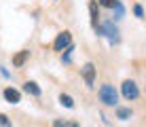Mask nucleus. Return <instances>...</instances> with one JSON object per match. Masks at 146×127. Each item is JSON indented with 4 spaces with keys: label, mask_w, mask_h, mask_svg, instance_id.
<instances>
[{
    "label": "nucleus",
    "mask_w": 146,
    "mask_h": 127,
    "mask_svg": "<svg viewBox=\"0 0 146 127\" xmlns=\"http://www.w3.org/2000/svg\"><path fill=\"white\" fill-rule=\"evenodd\" d=\"M59 102H62V106H66V108H74V100L70 98L68 93H62V95H59Z\"/></svg>",
    "instance_id": "11"
},
{
    "label": "nucleus",
    "mask_w": 146,
    "mask_h": 127,
    "mask_svg": "<svg viewBox=\"0 0 146 127\" xmlns=\"http://www.w3.org/2000/svg\"><path fill=\"white\" fill-rule=\"evenodd\" d=\"M117 2H119V0H100V4H102V7H108V9H112Z\"/></svg>",
    "instance_id": "13"
},
{
    "label": "nucleus",
    "mask_w": 146,
    "mask_h": 127,
    "mask_svg": "<svg viewBox=\"0 0 146 127\" xmlns=\"http://www.w3.org/2000/svg\"><path fill=\"white\" fill-rule=\"evenodd\" d=\"M23 91L30 93V95H34V98H38V95H40V87L34 83V80H28V83L23 85Z\"/></svg>",
    "instance_id": "9"
},
{
    "label": "nucleus",
    "mask_w": 146,
    "mask_h": 127,
    "mask_svg": "<svg viewBox=\"0 0 146 127\" xmlns=\"http://www.w3.org/2000/svg\"><path fill=\"white\" fill-rule=\"evenodd\" d=\"M28 57H30V51H28V49L19 51V53H17V55L13 57V66H15V68H21V66L28 62Z\"/></svg>",
    "instance_id": "8"
},
{
    "label": "nucleus",
    "mask_w": 146,
    "mask_h": 127,
    "mask_svg": "<svg viewBox=\"0 0 146 127\" xmlns=\"http://www.w3.org/2000/svg\"><path fill=\"white\" fill-rule=\"evenodd\" d=\"M83 78H85V83H87V87H93V83H95V66L91 62L83 66Z\"/></svg>",
    "instance_id": "5"
},
{
    "label": "nucleus",
    "mask_w": 146,
    "mask_h": 127,
    "mask_svg": "<svg viewBox=\"0 0 146 127\" xmlns=\"http://www.w3.org/2000/svg\"><path fill=\"white\" fill-rule=\"evenodd\" d=\"M117 116L119 119H129V116H131V108H117Z\"/></svg>",
    "instance_id": "12"
},
{
    "label": "nucleus",
    "mask_w": 146,
    "mask_h": 127,
    "mask_svg": "<svg viewBox=\"0 0 146 127\" xmlns=\"http://www.w3.org/2000/svg\"><path fill=\"white\" fill-rule=\"evenodd\" d=\"M0 127H11V123H9V116H7V114H0Z\"/></svg>",
    "instance_id": "15"
},
{
    "label": "nucleus",
    "mask_w": 146,
    "mask_h": 127,
    "mask_svg": "<svg viewBox=\"0 0 146 127\" xmlns=\"http://www.w3.org/2000/svg\"><path fill=\"white\" fill-rule=\"evenodd\" d=\"M89 15H91V25H93V30H95L100 25V11H98V2H95V0L89 2Z\"/></svg>",
    "instance_id": "7"
},
{
    "label": "nucleus",
    "mask_w": 146,
    "mask_h": 127,
    "mask_svg": "<svg viewBox=\"0 0 146 127\" xmlns=\"http://www.w3.org/2000/svg\"><path fill=\"white\" fill-rule=\"evenodd\" d=\"M121 93H123L125 100H135L140 95V89H138V85H135L133 80H125V83L121 85Z\"/></svg>",
    "instance_id": "2"
},
{
    "label": "nucleus",
    "mask_w": 146,
    "mask_h": 127,
    "mask_svg": "<svg viewBox=\"0 0 146 127\" xmlns=\"http://www.w3.org/2000/svg\"><path fill=\"white\" fill-rule=\"evenodd\" d=\"M2 95H4V100H7L9 104H19V102H21V93H19L17 89H13V87H7L2 91Z\"/></svg>",
    "instance_id": "6"
},
{
    "label": "nucleus",
    "mask_w": 146,
    "mask_h": 127,
    "mask_svg": "<svg viewBox=\"0 0 146 127\" xmlns=\"http://www.w3.org/2000/svg\"><path fill=\"white\" fill-rule=\"evenodd\" d=\"M53 127H78L76 121H66V119H57L53 121Z\"/></svg>",
    "instance_id": "10"
},
{
    "label": "nucleus",
    "mask_w": 146,
    "mask_h": 127,
    "mask_svg": "<svg viewBox=\"0 0 146 127\" xmlns=\"http://www.w3.org/2000/svg\"><path fill=\"white\" fill-rule=\"evenodd\" d=\"M95 32H98V34H106V36L110 38V43H112V45L119 40V36H117L119 32H117V28H114V25L110 23V21H108V23H104V25H98V28H95Z\"/></svg>",
    "instance_id": "4"
},
{
    "label": "nucleus",
    "mask_w": 146,
    "mask_h": 127,
    "mask_svg": "<svg viewBox=\"0 0 146 127\" xmlns=\"http://www.w3.org/2000/svg\"><path fill=\"white\" fill-rule=\"evenodd\" d=\"M98 95H100V102H104L106 106H117L119 93H117V89H114L112 85H102L100 91H98Z\"/></svg>",
    "instance_id": "1"
},
{
    "label": "nucleus",
    "mask_w": 146,
    "mask_h": 127,
    "mask_svg": "<svg viewBox=\"0 0 146 127\" xmlns=\"http://www.w3.org/2000/svg\"><path fill=\"white\" fill-rule=\"evenodd\" d=\"M70 45H72V34L70 32H62V34H57V38H55L53 49L55 51H64V49H68Z\"/></svg>",
    "instance_id": "3"
},
{
    "label": "nucleus",
    "mask_w": 146,
    "mask_h": 127,
    "mask_svg": "<svg viewBox=\"0 0 146 127\" xmlns=\"http://www.w3.org/2000/svg\"><path fill=\"white\" fill-rule=\"evenodd\" d=\"M133 13H135V17H144V9L140 4H133Z\"/></svg>",
    "instance_id": "14"
}]
</instances>
